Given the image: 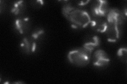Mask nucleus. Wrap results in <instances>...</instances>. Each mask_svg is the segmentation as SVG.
I'll list each match as a JSON object with an SVG mask.
<instances>
[{"label":"nucleus","instance_id":"obj_13","mask_svg":"<svg viewBox=\"0 0 127 84\" xmlns=\"http://www.w3.org/2000/svg\"><path fill=\"white\" fill-rule=\"evenodd\" d=\"M127 50L126 48H121L118 51V56L123 62L127 63Z\"/></svg>","mask_w":127,"mask_h":84},{"label":"nucleus","instance_id":"obj_8","mask_svg":"<svg viewBox=\"0 0 127 84\" xmlns=\"http://www.w3.org/2000/svg\"><path fill=\"white\" fill-rule=\"evenodd\" d=\"M31 22L29 17H21L15 21V27L18 32L21 34L27 33L30 30Z\"/></svg>","mask_w":127,"mask_h":84},{"label":"nucleus","instance_id":"obj_4","mask_svg":"<svg viewBox=\"0 0 127 84\" xmlns=\"http://www.w3.org/2000/svg\"><path fill=\"white\" fill-rule=\"evenodd\" d=\"M105 33L109 42H116L120 38L121 25L115 23H108V26Z\"/></svg>","mask_w":127,"mask_h":84},{"label":"nucleus","instance_id":"obj_6","mask_svg":"<svg viewBox=\"0 0 127 84\" xmlns=\"http://www.w3.org/2000/svg\"><path fill=\"white\" fill-rule=\"evenodd\" d=\"M37 42L30 36L25 37L20 44L21 50L26 54H31L33 53L37 49Z\"/></svg>","mask_w":127,"mask_h":84},{"label":"nucleus","instance_id":"obj_14","mask_svg":"<svg viewBox=\"0 0 127 84\" xmlns=\"http://www.w3.org/2000/svg\"><path fill=\"white\" fill-rule=\"evenodd\" d=\"M44 4V1H34L33 5L35 7H40Z\"/></svg>","mask_w":127,"mask_h":84},{"label":"nucleus","instance_id":"obj_2","mask_svg":"<svg viewBox=\"0 0 127 84\" xmlns=\"http://www.w3.org/2000/svg\"><path fill=\"white\" fill-rule=\"evenodd\" d=\"M92 51L86 49L84 46L69 52L68 58L73 65L84 67L89 63Z\"/></svg>","mask_w":127,"mask_h":84},{"label":"nucleus","instance_id":"obj_7","mask_svg":"<svg viewBox=\"0 0 127 84\" xmlns=\"http://www.w3.org/2000/svg\"><path fill=\"white\" fill-rule=\"evenodd\" d=\"M106 21L108 23H115L122 25L124 21V16L122 12L117 8L110 9L106 16Z\"/></svg>","mask_w":127,"mask_h":84},{"label":"nucleus","instance_id":"obj_11","mask_svg":"<svg viewBox=\"0 0 127 84\" xmlns=\"http://www.w3.org/2000/svg\"><path fill=\"white\" fill-rule=\"evenodd\" d=\"M26 9V4L25 1L15 2L11 9V12L15 15H20L23 14Z\"/></svg>","mask_w":127,"mask_h":84},{"label":"nucleus","instance_id":"obj_5","mask_svg":"<svg viewBox=\"0 0 127 84\" xmlns=\"http://www.w3.org/2000/svg\"><path fill=\"white\" fill-rule=\"evenodd\" d=\"M110 59L106 52L102 50H98L94 52L93 57V64L95 66L105 67L108 65Z\"/></svg>","mask_w":127,"mask_h":84},{"label":"nucleus","instance_id":"obj_9","mask_svg":"<svg viewBox=\"0 0 127 84\" xmlns=\"http://www.w3.org/2000/svg\"><path fill=\"white\" fill-rule=\"evenodd\" d=\"M90 24L94 31L99 33H105L108 26V22L102 17H94L93 19H91Z\"/></svg>","mask_w":127,"mask_h":84},{"label":"nucleus","instance_id":"obj_12","mask_svg":"<svg viewBox=\"0 0 127 84\" xmlns=\"http://www.w3.org/2000/svg\"><path fill=\"white\" fill-rule=\"evenodd\" d=\"M45 34V31L42 29H37L33 31V32L32 33L31 36L37 42L41 41L43 37V36Z\"/></svg>","mask_w":127,"mask_h":84},{"label":"nucleus","instance_id":"obj_1","mask_svg":"<svg viewBox=\"0 0 127 84\" xmlns=\"http://www.w3.org/2000/svg\"><path fill=\"white\" fill-rule=\"evenodd\" d=\"M62 13L75 29H83L91 23V17L86 11L78 9L70 4H66L63 6Z\"/></svg>","mask_w":127,"mask_h":84},{"label":"nucleus","instance_id":"obj_15","mask_svg":"<svg viewBox=\"0 0 127 84\" xmlns=\"http://www.w3.org/2000/svg\"><path fill=\"white\" fill-rule=\"evenodd\" d=\"M89 2H90V1H80L78 2V5H80V6H83V5H85L86 4H87V3Z\"/></svg>","mask_w":127,"mask_h":84},{"label":"nucleus","instance_id":"obj_10","mask_svg":"<svg viewBox=\"0 0 127 84\" xmlns=\"http://www.w3.org/2000/svg\"><path fill=\"white\" fill-rule=\"evenodd\" d=\"M100 40L97 36L89 35L85 39L84 45L83 46L91 51L100 45Z\"/></svg>","mask_w":127,"mask_h":84},{"label":"nucleus","instance_id":"obj_3","mask_svg":"<svg viewBox=\"0 0 127 84\" xmlns=\"http://www.w3.org/2000/svg\"><path fill=\"white\" fill-rule=\"evenodd\" d=\"M91 10L94 17H106L110 9L108 1L97 0L91 4Z\"/></svg>","mask_w":127,"mask_h":84}]
</instances>
